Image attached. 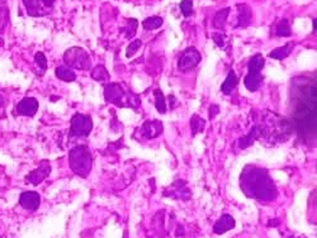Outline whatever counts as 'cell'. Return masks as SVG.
Segmentation results:
<instances>
[{
    "label": "cell",
    "mask_w": 317,
    "mask_h": 238,
    "mask_svg": "<svg viewBox=\"0 0 317 238\" xmlns=\"http://www.w3.org/2000/svg\"><path fill=\"white\" fill-rule=\"evenodd\" d=\"M296 103L292 109V122L298 135L308 143H315L317 123V86L316 81L304 80L296 85Z\"/></svg>",
    "instance_id": "6da1fadb"
},
{
    "label": "cell",
    "mask_w": 317,
    "mask_h": 238,
    "mask_svg": "<svg viewBox=\"0 0 317 238\" xmlns=\"http://www.w3.org/2000/svg\"><path fill=\"white\" fill-rule=\"evenodd\" d=\"M240 187L247 198L263 203L273 202L278 196L277 185L268 170L255 165H249L244 169L240 176Z\"/></svg>",
    "instance_id": "7a4b0ae2"
},
{
    "label": "cell",
    "mask_w": 317,
    "mask_h": 238,
    "mask_svg": "<svg viewBox=\"0 0 317 238\" xmlns=\"http://www.w3.org/2000/svg\"><path fill=\"white\" fill-rule=\"evenodd\" d=\"M104 98L107 102L121 108H133L137 109L141 105V99L136 94L124 90L118 83H110L104 87Z\"/></svg>",
    "instance_id": "3957f363"
},
{
    "label": "cell",
    "mask_w": 317,
    "mask_h": 238,
    "mask_svg": "<svg viewBox=\"0 0 317 238\" xmlns=\"http://www.w3.org/2000/svg\"><path fill=\"white\" fill-rule=\"evenodd\" d=\"M69 165L75 175L87 177L90 174L93 166V157L89 148L84 145L76 146L69 152Z\"/></svg>",
    "instance_id": "277c9868"
},
{
    "label": "cell",
    "mask_w": 317,
    "mask_h": 238,
    "mask_svg": "<svg viewBox=\"0 0 317 238\" xmlns=\"http://www.w3.org/2000/svg\"><path fill=\"white\" fill-rule=\"evenodd\" d=\"M265 65V58L262 53H256L250 58L247 68H249V74L245 76V86L249 91H256L260 87L263 83V75L262 71L263 68Z\"/></svg>",
    "instance_id": "5b68a950"
},
{
    "label": "cell",
    "mask_w": 317,
    "mask_h": 238,
    "mask_svg": "<svg viewBox=\"0 0 317 238\" xmlns=\"http://www.w3.org/2000/svg\"><path fill=\"white\" fill-rule=\"evenodd\" d=\"M64 62L69 68L89 70L91 68L90 56L81 47H71L64 53Z\"/></svg>",
    "instance_id": "8992f818"
},
{
    "label": "cell",
    "mask_w": 317,
    "mask_h": 238,
    "mask_svg": "<svg viewBox=\"0 0 317 238\" xmlns=\"http://www.w3.org/2000/svg\"><path fill=\"white\" fill-rule=\"evenodd\" d=\"M202 60L201 52L198 51L194 47H189V49L184 50L179 56L178 60V68L181 72H188V71L193 70L197 68L199 62Z\"/></svg>",
    "instance_id": "52a82bcc"
},
{
    "label": "cell",
    "mask_w": 317,
    "mask_h": 238,
    "mask_svg": "<svg viewBox=\"0 0 317 238\" xmlns=\"http://www.w3.org/2000/svg\"><path fill=\"white\" fill-rule=\"evenodd\" d=\"M93 129V120L89 116L76 113L71 118V135L78 137H88Z\"/></svg>",
    "instance_id": "ba28073f"
},
{
    "label": "cell",
    "mask_w": 317,
    "mask_h": 238,
    "mask_svg": "<svg viewBox=\"0 0 317 238\" xmlns=\"http://www.w3.org/2000/svg\"><path fill=\"white\" fill-rule=\"evenodd\" d=\"M56 0H23L29 16L41 17L51 13Z\"/></svg>",
    "instance_id": "9c48e42d"
},
{
    "label": "cell",
    "mask_w": 317,
    "mask_h": 238,
    "mask_svg": "<svg viewBox=\"0 0 317 238\" xmlns=\"http://www.w3.org/2000/svg\"><path fill=\"white\" fill-rule=\"evenodd\" d=\"M50 174H51V165L47 161H42L38 166V169L31 171V172L27 175L26 180L28 181L29 184H32V185L37 187V185L42 183Z\"/></svg>",
    "instance_id": "30bf717a"
},
{
    "label": "cell",
    "mask_w": 317,
    "mask_h": 238,
    "mask_svg": "<svg viewBox=\"0 0 317 238\" xmlns=\"http://www.w3.org/2000/svg\"><path fill=\"white\" fill-rule=\"evenodd\" d=\"M164 195L173 198V199H181V200H188L191 198V190L187 187V184L184 181L178 180L176 183H174L170 187V189H168L164 193Z\"/></svg>",
    "instance_id": "8fae6325"
},
{
    "label": "cell",
    "mask_w": 317,
    "mask_h": 238,
    "mask_svg": "<svg viewBox=\"0 0 317 238\" xmlns=\"http://www.w3.org/2000/svg\"><path fill=\"white\" fill-rule=\"evenodd\" d=\"M19 204L27 210H37L41 205V196L36 191H24L19 196Z\"/></svg>",
    "instance_id": "7c38bea8"
},
{
    "label": "cell",
    "mask_w": 317,
    "mask_h": 238,
    "mask_svg": "<svg viewBox=\"0 0 317 238\" xmlns=\"http://www.w3.org/2000/svg\"><path fill=\"white\" fill-rule=\"evenodd\" d=\"M38 110V100L35 98H24L17 104L16 112L19 116L33 117Z\"/></svg>",
    "instance_id": "4fadbf2b"
},
{
    "label": "cell",
    "mask_w": 317,
    "mask_h": 238,
    "mask_svg": "<svg viewBox=\"0 0 317 238\" xmlns=\"http://www.w3.org/2000/svg\"><path fill=\"white\" fill-rule=\"evenodd\" d=\"M164 126L160 120H146L141 127V135L146 139L156 138L162 133Z\"/></svg>",
    "instance_id": "5bb4252c"
},
{
    "label": "cell",
    "mask_w": 317,
    "mask_h": 238,
    "mask_svg": "<svg viewBox=\"0 0 317 238\" xmlns=\"http://www.w3.org/2000/svg\"><path fill=\"white\" fill-rule=\"evenodd\" d=\"M237 23L235 24V28H246L251 24L252 12L251 8L247 4H237Z\"/></svg>",
    "instance_id": "9a60e30c"
},
{
    "label": "cell",
    "mask_w": 317,
    "mask_h": 238,
    "mask_svg": "<svg viewBox=\"0 0 317 238\" xmlns=\"http://www.w3.org/2000/svg\"><path fill=\"white\" fill-rule=\"evenodd\" d=\"M235 225H236V222H235L233 217L230 216V214H224V216L221 217V218L214 223L213 232L216 235H224L226 232L235 228Z\"/></svg>",
    "instance_id": "2e32d148"
},
{
    "label": "cell",
    "mask_w": 317,
    "mask_h": 238,
    "mask_svg": "<svg viewBox=\"0 0 317 238\" xmlns=\"http://www.w3.org/2000/svg\"><path fill=\"white\" fill-rule=\"evenodd\" d=\"M262 133H263L262 127L260 126L254 127V128L250 131L249 135L245 136V137H243V138H240V143H239L240 148H241V150H245V148L249 147L250 145H252V143H254V141H255V139H259L260 137H262Z\"/></svg>",
    "instance_id": "e0dca14e"
},
{
    "label": "cell",
    "mask_w": 317,
    "mask_h": 238,
    "mask_svg": "<svg viewBox=\"0 0 317 238\" xmlns=\"http://www.w3.org/2000/svg\"><path fill=\"white\" fill-rule=\"evenodd\" d=\"M237 84H239V77L236 76L235 71L231 70L227 75L226 80L224 81V84L221 86V91L225 94V95H230L235 89H236Z\"/></svg>",
    "instance_id": "ac0fdd59"
},
{
    "label": "cell",
    "mask_w": 317,
    "mask_h": 238,
    "mask_svg": "<svg viewBox=\"0 0 317 238\" xmlns=\"http://www.w3.org/2000/svg\"><path fill=\"white\" fill-rule=\"evenodd\" d=\"M295 42L285 43L283 47H278V49H275L274 51L270 52V53H269V57L274 58V60H284V58H287L291 55L293 49H295Z\"/></svg>",
    "instance_id": "d6986e66"
},
{
    "label": "cell",
    "mask_w": 317,
    "mask_h": 238,
    "mask_svg": "<svg viewBox=\"0 0 317 238\" xmlns=\"http://www.w3.org/2000/svg\"><path fill=\"white\" fill-rule=\"evenodd\" d=\"M55 74L60 80L66 81V83H72L76 79V74L72 71V68H69L68 66H58Z\"/></svg>",
    "instance_id": "ffe728a7"
},
{
    "label": "cell",
    "mask_w": 317,
    "mask_h": 238,
    "mask_svg": "<svg viewBox=\"0 0 317 238\" xmlns=\"http://www.w3.org/2000/svg\"><path fill=\"white\" fill-rule=\"evenodd\" d=\"M231 9L229 7L225 8V9L218 10L213 18V27L217 29H224L225 26L227 23V18H229V14H230Z\"/></svg>",
    "instance_id": "44dd1931"
},
{
    "label": "cell",
    "mask_w": 317,
    "mask_h": 238,
    "mask_svg": "<svg viewBox=\"0 0 317 238\" xmlns=\"http://www.w3.org/2000/svg\"><path fill=\"white\" fill-rule=\"evenodd\" d=\"M91 77L95 81H99V83H107V81H109L110 75L103 65H98L91 70Z\"/></svg>",
    "instance_id": "7402d4cb"
},
{
    "label": "cell",
    "mask_w": 317,
    "mask_h": 238,
    "mask_svg": "<svg viewBox=\"0 0 317 238\" xmlns=\"http://www.w3.org/2000/svg\"><path fill=\"white\" fill-rule=\"evenodd\" d=\"M206 127V120L203 118H201L197 114H193L191 118V129H192V136L194 137L198 133H202L204 131Z\"/></svg>",
    "instance_id": "603a6c76"
},
{
    "label": "cell",
    "mask_w": 317,
    "mask_h": 238,
    "mask_svg": "<svg viewBox=\"0 0 317 238\" xmlns=\"http://www.w3.org/2000/svg\"><path fill=\"white\" fill-rule=\"evenodd\" d=\"M164 23V19L161 17H150V18H146L145 20H142V27L146 29V31H155V29L160 28Z\"/></svg>",
    "instance_id": "cb8c5ba5"
},
{
    "label": "cell",
    "mask_w": 317,
    "mask_h": 238,
    "mask_svg": "<svg viewBox=\"0 0 317 238\" xmlns=\"http://www.w3.org/2000/svg\"><path fill=\"white\" fill-rule=\"evenodd\" d=\"M154 95H155V108L158 113H161V114H165L166 113V102H165V97H164V94L160 89H155L154 91Z\"/></svg>",
    "instance_id": "d4e9b609"
},
{
    "label": "cell",
    "mask_w": 317,
    "mask_h": 238,
    "mask_svg": "<svg viewBox=\"0 0 317 238\" xmlns=\"http://www.w3.org/2000/svg\"><path fill=\"white\" fill-rule=\"evenodd\" d=\"M35 64H36L37 68H39L38 75L39 76H42L46 72V70H47V58H46L43 52H37L36 55H35Z\"/></svg>",
    "instance_id": "484cf974"
},
{
    "label": "cell",
    "mask_w": 317,
    "mask_h": 238,
    "mask_svg": "<svg viewBox=\"0 0 317 238\" xmlns=\"http://www.w3.org/2000/svg\"><path fill=\"white\" fill-rule=\"evenodd\" d=\"M292 34L291 26H289V20L287 18H283L277 26V35L279 37H289Z\"/></svg>",
    "instance_id": "4316f807"
},
{
    "label": "cell",
    "mask_w": 317,
    "mask_h": 238,
    "mask_svg": "<svg viewBox=\"0 0 317 238\" xmlns=\"http://www.w3.org/2000/svg\"><path fill=\"white\" fill-rule=\"evenodd\" d=\"M137 24H139V22L136 19H133V18L127 20V26H124L122 28V32L126 34V38H132L133 35L136 34Z\"/></svg>",
    "instance_id": "83f0119b"
},
{
    "label": "cell",
    "mask_w": 317,
    "mask_h": 238,
    "mask_svg": "<svg viewBox=\"0 0 317 238\" xmlns=\"http://www.w3.org/2000/svg\"><path fill=\"white\" fill-rule=\"evenodd\" d=\"M212 39H213V42L216 43V45L222 50H225L227 42H229V38H227V35L224 34V33H221V32L212 33Z\"/></svg>",
    "instance_id": "f1b7e54d"
},
{
    "label": "cell",
    "mask_w": 317,
    "mask_h": 238,
    "mask_svg": "<svg viewBox=\"0 0 317 238\" xmlns=\"http://www.w3.org/2000/svg\"><path fill=\"white\" fill-rule=\"evenodd\" d=\"M141 46H142V41H141V39H135L133 42H131L130 45H128V47H127L126 51L127 58H131L135 53H137L139 50L141 49Z\"/></svg>",
    "instance_id": "f546056e"
},
{
    "label": "cell",
    "mask_w": 317,
    "mask_h": 238,
    "mask_svg": "<svg viewBox=\"0 0 317 238\" xmlns=\"http://www.w3.org/2000/svg\"><path fill=\"white\" fill-rule=\"evenodd\" d=\"M179 7H180V12L185 18L193 14V0H183Z\"/></svg>",
    "instance_id": "4dcf8cb0"
},
{
    "label": "cell",
    "mask_w": 317,
    "mask_h": 238,
    "mask_svg": "<svg viewBox=\"0 0 317 238\" xmlns=\"http://www.w3.org/2000/svg\"><path fill=\"white\" fill-rule=\"evenodd\" d=\"M8 20H9V12L7 8L0 7V34L7 28Z\"/></svg>",
    "instance_id": "1f68e13d"
},
{
    "label": "cell",
    "mask_w": 317,
    "mask_h": 238,
    "mask_svg": "<svg viewBox=\"0 0 317 238\" xmlns=\"http://www.w3.org/2000/svg\"><path fill=\"white\" fill-rule=\"evenodd\" d=\"M218 112H220V106L216 105V104L211 105V108H210V118H213V117H216L217 114H218Z\"/></svg>",
    "instance_id": "d6a6232c"
},
{
    "label": "cell",
    "mask_w": 317,
    "mask_h": 238,
    "mask_svg": "<svg viewBox=\"0 0 317 238\" xmlns=\"http://www.w3.org/2000/svg\"><path fill=\"white\" fill-rule=\"evenodd\" d=\"M4 103H5V100H4L3 95H0V109H1V108H3Z\"/></svg>",
    "instance_id": "836d02e7"
},
{
    "label": "cell",
    "mask_w": 317,
    "mask_h": 238,
    "mask_svg": "<svg viewBox=\"0 0 317 238\" xmlns=\"http://www.w3.org/2000/svg\"><path fill=\"white\" fill-rule=\"evenodd\" d=\"M312 22H314V32H316V18H314Z\"/></svg>",
    "instance_id": "e575fe53"
},
{
    "label": "cell",
    "mask_w": 317,
    "mask_h": 238,
    "mask_svg": "<svg viewBox=\"0 0 317 238\" xmlns=\"http://www.w3.org/2000/svg\"><path fill=\"white\" fill-rule=\"evenodd\" d=\"M291 238H306V237H302V236H298V237H291Z\"/></svg>",
    "instance_id": "d590c367"
}]
</instances>
